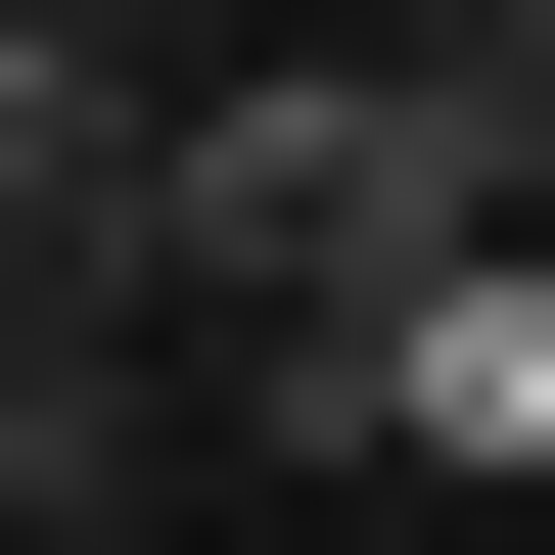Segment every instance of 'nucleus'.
<instances>
[{
	"label": "nucleus",
	"instance_id": "f257e3e1",
	"mask_svg": "<svg viewBox=\"0 0 555 555\" xmlns=\"http://www.w3.org/2000/svg\"><path fill=\"white\" fill-rule=\"evenodd\" d=\"M463 47V232H555V0H416Z\"/></svg>",
	"mask_w": 555,
	"mask_h": 555
},
{
	"label": "nucleus",
	"instance_id": "7ed1b4c3",
	"mask_svg": "<svg viewBox=\"0 0 555 555\" xmlns=\"http://www.w3.org/2000/svg\"><path fill=\"white\" fill-rule=\"evenodd\" d=\"M47 324H93V278H47Z\"/></svg>",
	"mask_w": 555,
	"mask_h": 555
},
{
	"label": "nucleus",
	"instance_id": "f03ea898",
	"mask_svg": "<svg viewBox=\"0 0 555 555\" xmlns=\"http://www.w3.org/2000/svg\"><path fill=\"white\" fill-rule=\"evenodd\" d=\"M0 47H93V0H0Z\"/></svg>",
	"mask_w": 555,
	"mask_h": 555
}]
</instances>
